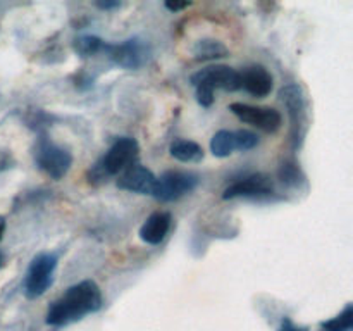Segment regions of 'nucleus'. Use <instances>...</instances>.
<instances>
[{
  "label": "nucleus",
  "instance_id": "nucleus-1",
  "mask_svg": "<svg viewBox=\"0 0 353 331\" xmlns=\"http://www.w3.org/2000/svg\"><path fill=\"white\" fill-rule=\"evenodd\" d=\"M102 307V293L92 279L79 281L68 288V292L55 300L47 312V323L52 326L74 323Z\"/></svg>",
  "mask_w": 353,
  "mask_h": 331
},
{
  "label": "nucleus",
  "instance_id": "nucleus-2",
  "mask_svg": "<svg viewBox=\"0 0 353 331\" xmlns=\"http://www.w3.org/2000/svg\"><path fill=\"white\" fill-rule=\"evenodd\" d=\"M192 85L196 88V100L203 107H210L216 90L234 92L241 88L240 72L230 66H209L192 76Z\"/></svg>",
  "mask_w": 353,
  "mask_h": 331
},
{
  "label": "nucleus",
  "instance_id": "nucleus-3",
  "mask_svg": "<svg viewBox=\"0 0 353 331\" xmlns=\"http://www.w3.org/2000/svg\"><path fill=\"white\" fill-rule=\"evenodd\" d=\"M55 268H57V255L55 254L43 252V254L34 255L26 271V278H24V293L28 299L41 297L50 288Z\"/></svg>",
  "mask_w": 353,
  "mask_h": 331
},
{
  "label": "nucleus",
  "instance_id": "nucleus-4",
  "mask_svg": "<svg viewBox=\"0 0 353 331\" xmlns=\"http://www.w3.org/2000/svg\"><path fill=\"white\" fill-rule=\"evenodd\" d=\"M34 161H37L38 168L47 172L50 178L61 179L71 169L72 155L69 154V150L54 143L50 138L41 137L37 143V150H34Z\"/></svg>",
  "mask_w": 353,
  "mask_h": 331
},
{
  "label": "nucleus",
  "instance_id": "nucleus-5",
  "mask_svg": "<svg viewBox=\"0 0 353 331\" xmlns=\"http://www.w3.org/2000/svg\"><path fill=\"white\" fill-rule=\"evenodd\" d=\"M196 185H199V178L192 172L168 171L161 178H157L152 195L161 202H172L193 192Z\"/></svg>",
  "mask_w": 353,
  "mask_h": 331
},
{
  "label": "nucleus",
  "instance_id": "nucleus-6",
  "mask_svg": "<svg viewBox=\"0 0 353 331\" xmlns=\"http://www.w3.org/2000/svg\"><path fill=\"white\" fill-rule=\"evenodd\" d=\"M138 162V143L134 138H119L116 143L109 148L105 157L99 164L100 172L103 176H116L126 171L130 166Z\"/></svg>",
  "mask_w": 353,
  "mask_h": 331
},
{
  "label": "nucleus",
  "instance_id": "nucleus-7",
  "mask_svg": "<svg viewBox=\"0 0 353 331\" xmlns=\"http://www.w3.org/2000/svg\"><path fill=\"white\" fill-rule=\"evenodd\" d=\"M230 110L240 121L252 124L265 133H276L283 124L281 114L271 107H255L250 103L234 102L230 106Z\"/></svg>",
  "mask_w": 353,
  "mask_h": 331
},
{
  "label": "nucleus",
  "instance_id": "nucleus-8",
  "mask_svg": "<svg viewBox=\"0 0 353 331\" xmlns=\"http://www.w3.org/2000/svg\"><path fill=\"white\" fill-rule=\"evenodd\" d=\"M103 52L109 55L110 61L116 62L117 66L124 69L141 68L148 61V54H150L147 43L143 40H138V38H131V40L117 45L105 43Z\"/></svg>",
  "mask_w": 353,
  "mask_h": 331
},
{
  "label": "nucleus",
  "instance_id": "nucleus-9",
  "mask_svg": "<svg viewBox=\"0 0 353 331\" xmlns=\"http://www.w3.org/2000/svg\"><path fill=\"white\" fill-rule=\"evenodd\" d=\"M259 138L257 134L252 133L248 130H238V131H228L221 130L210 140V150L216 157H228L233 154L234 150H250V148L257 147Z\"/></svg>",
  "mask_w": 353,
  "mask_h": 331
},
{
  "label": "nucleus",
  "instance_id": "nucleus-10",
  "mask_svg": "<svg viewBox=\"0 0 353 331\" xmlns=\"http://www.w3.org/2000/svg\"><path fill=\"white\" fill-rule=\"evenodd\" d=\"M279 95H281V100L285 102L290 117H292L295 140H300L303 137V133H305L307 123V103L302 88L299 85H290L286 88H283Z\"/></svg>",
  "mask_w": 353,
  "mask_h": 331
},
{
  "label": "nucleus",
  "instance_id": "nucleus-11",
  "mask_svg": "<svg viewBox=\"0 0 353 331\" xmlns=\"http://www.w3.org/2000/svg\"><path fill=\"white\" fill-rule=\"evenodd\" d=\"M155 181H157V178H155V174L150 169L134 162V164L130 166L126 171L121 172L119 179H117V186L123 190H128V192L141 193V195H152Z\"/></svg>",
  "mask_w": 353,
  "mask_h": 331
},
{
  "label": "nucleus",
  "instance_id": "nucleus-12",
  "mask_svg": "<svg viewBox=\"0 0 353 331\" xmlns=\"http://www.w3.org/2000/svg\"><path fill=\"white\" fill-rule=\"evenodd\" d=\"M272 193V183L265 174H252L228 186L223 193L224 200L238 197H262Z\"/></svg>",
  "mask_w": 353,
  "mask_h": 331
},
{
  "label": "nucleus",
  "instance_id": "nucleus-13",
  "mask_svg": "<svg viewBox=\"0 0 353 331\" xmlns=\"http://www.w3.org/2000/svg\"><path fill=\"white\" fill-rule=\"evenodd\" d=\"M241 88L254 97H265L272 90V76L264 66H250L240 72Z\"/></svg>",
  "mask_w": 353,
  "mask_h": 331
},
{
  "label": "nucleus",
  "instance_id": "nucleus-14",
  "mask_svg": "<svg viewBox=\"0 0 353 331\" xmlns=\"http://www.w3.org/2000/svg\"><path fill=\"white\" fill-rule=\"evenodd\" d=\"M171 214L169 212H154L147 217L140 228V238L148 245H159L171 230Z\"/></svg>",
  "mask_w": 353,
  "mask_h": 331
},
{
  "label": "nucleus",
  "instance_id": "nucleus-15",
  "mask_svg": "<svg viewBox=\"0 0 353 331\" xmlns=\"http://www.w3.org/2000/svg\"><path fill=\"white\" fill-rule=\"evenodd\" d=\"M174 159L181 162H199L203 159V150L199 143L192 140H174L169 147Z\"/></svg>",
  "mask_w": 353,
  "mask_h": 331
},
{
  "label": "nucleus",
  "instance_id": "nucleus-16",
  "mask_svg": "<svg viewBox=\"0 0 353 331\" xmlns=\"http://www.w3.org/2000/svg\"><path fill=\"white\" fill-rule=\"evenodd\" d=\"M193 54L199 61H209V59H219L228 54V48L221 41L216 40H200L193 48Z\"/></svg>",
  "mask_w": 353,
  "mask_h": 331
},
{
  "label": "nucleus",
  "instance_id": "nucleus-17",
  "mask_svg": "<svg viewBox=\"0 0 353 331\" xmlns=\"http://www.w3.org/2000/svg\"><path fill=\"white\" fill-rule=\"evenodd\" d=\"M103 47H105V41L100 40L99 37H93V34H85V37H79L74 40V50L81 57H92L99 52H103Z\"/></svg>",
  "mask_w": 353,
  "mask_h": 331
},
{
  "label": "nucleus",
  "instance_id": "nucleus-18",
  "mask_svg": "<svg viewBox=\"0 0 353 331\" xmlns=\"http://www.w3.org/2000/svg\"><path fill=\"white\" fill-rule=\"evenodd\" d=\"M353 326V309L352 303H348L345 307L343 312L340 316H336L334 319L327 321V323L323 324V328L326 331H350Z\"/></svg>",
  "mask_w": 353,
  "mask_h": 331
},
{
  "label": "nucleus",
  "instance_id": "nucleus-19",
  "mask_svg": "<svg viewBox=\"0 0 353 331\" xmlns=\"http://www.w3.org/2000/svg\"><path fill=\"white\" fill-rule=\"evenodd\" d=\"M190 3L188 2H183V3H171V2H168L165 3V7H168L169 10H181V9H185V7H188Z\"/></svg>",
  "mask_w": 353,
  "mask_h": 331
},
{
  "label": "nucleus",
  "instance_id": "nucleus-20",
  "mask_svg": "<svg viewBox=\"0 0 353 331\" xmlns=\"http://www.w3.org/2000/svg\"><path fill=\"white\" fill-rule=\"evenodd\" d=\"M281 331H302V330H299V328L295 326V324L292 323V321H283V326H281Z\"/></svg>",
  "mask_w": 353,
  "mask_h": 331
},
{
  "label": "nucleus",
  "instance_id": "nucleus-21",
  "mask_svg": "<svg viewBox=\"0 0 353 331\" xmlns=\"http://www.w3.org/2000/svg\"><path fill=\"white\" fill-rule=\"evenodd\" d=\"M119 3L117 2H105V3H99L100 9H110V7H117Z\"/></svg>",
  "mask_w": 353,
  "mask_h": 331
},
{
  "label": "nucleus",
  "instance_id": "nucleus-22",
  "mask_svg": "<svg viewBox=\"0 0 353 331\" xmlns=\"http://www.w3.org/2000/svg\"><path fill=\"white\" fill-rule=\"evenodd\" d=\"M3 231H6V219L0 216V240H2V237H3Z\"/></svg>",
  "mask_w": 353,
  "mask_h": 331
},
{
  "label": "nucleus",
  "instance_id": "nucleus-23",
  "mask_svg": "<svg viewBox=\"0 0 353 331\" xmlns=\"http://www.w3.org/2000/svg\"><path fill=\"white\" fill-rule=\"evenodd\" d=\"M0 265H2V254H0Z\"/></svg>",
  "mask_w": 353,
  "mask_h": 331
}]
</instances>
